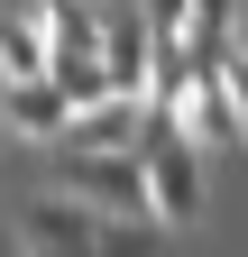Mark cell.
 I'll return each instance as SVG.
<instances>
[{
	"label": "cell",
	"mask_w": 248,
	"mask_h": 257,
	"mask_svg": "<svg viewBox=\"0 0 248 257\" xmlns=\"http://www.w3.org/2000/svg\"><path fill=\"white\" fill-rule=\"evenodd\" d=\"M202 138L184 128L175 110H157L147 101V128H138V166H147V202H157V220L175 230V220H193L202 211Z\"/></svg>",
	"instance_id": "6da1fadb"
},
{
	"label": "cell",
	"mask_w": 248,
	"mask_h": 257,
	"mask_svg": "<svg viewBox=\"0 0 248 257\" xmlns=\"http://www.w3.org/2000/svg\"><path fill=\"white\" fill-rule=\"evenodd\" d=\"M55 184L83 193L92 211H157V202H147L138 147H74V138H55Z\"/></svg>",
	"instance_id": "7a4b0ae2"
},
{
	"label": "cell",
	"mask_w": 248,
	"mask_h": 257,
	"mask_svg": "<svg viewBox=\"0 0 248 257\" xmlns=\"http://www.w3.org/2000/svg\"><path fill=\"white\" fill-rule=\"evenodd\" d=\"M92 230H101V211H92L83 193H46V202L19 220V248L28 257H92Z\"/></svg>",
	"instance_id": "3957f363"
},
{
	"label": "cell",
	"mask_w": 248,
	"mask_h": 257,
	"mask_svg": "<svg viewBox=\"0 0 248 257\" xmlns=\"http://www.w3.org/2000/svg\"><path fill=\"white\" fill-rule=\"evenodd\" d=\"M0 119H10L19 128V138H65V128H74V101H65V92H55V74H19V83H0Z\"/></svg>",
	"instance_id": "277c9868"
},
{
	"label": "cell",
	"mask_w": 248,
	"mask_h": 257,
	"mask_svg": "<svg viewBox=\"0 0 248 257\" xmlns=\"http://www.w3.org/2000/svg\"><path fill=\"white\" fill-rule=\"evenodd\" d=\"M101 64H110V92H147V64H157L147 10H101Z\"/></svg>",
	"instance_id": "5b68a950"
},
{
	"label": "cell",
	"mask_w": 248,
	"mask_h": 257,
	"mask_svg": "<svg viewBox=\"0 0 248 257\" xmlns=\"http://www.w3.org/2000/svg\"><path fill=\"white\" fill-rule=\"evenodd\" d=\"M138 128H147V92H101V101H83L65 138L74 147H138Z\"/></svg>",
	"instance_id": "8992f818"
},
{
	"label": "cell",
	"mask_w": 248,
	"mask_h": 257,
	"mask_svg": "<svg viewBox=\"0 0 248 257\" xmlns=\"http://www.w3.org/2000/svg\"><path fill=\"white\" fill-rule=\"evenodd\" d=\"M92 257H166V220L157 211H101Z\"/></svg>",
	"instance_id": "52a82bcc"
},
{
	"label": "cell",
	"mask_w": 248,
	"mask_h": 257,
	"mask_svg": "<svg viewBox=\"0 0 248 257\" xmlns=\"http://www.w3.org/2000/svg\"><path fill=\"white\" fill-rule=\"evenodd\" d=\"M230 92H239V119H248V55H230Z\"/></svg>",
	"instance_id": "ba28073f"
}]
</instances>
